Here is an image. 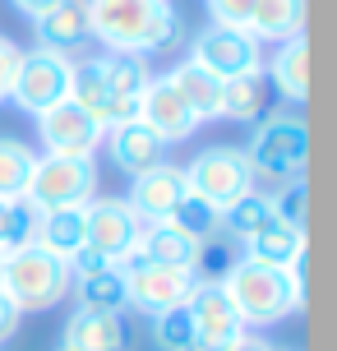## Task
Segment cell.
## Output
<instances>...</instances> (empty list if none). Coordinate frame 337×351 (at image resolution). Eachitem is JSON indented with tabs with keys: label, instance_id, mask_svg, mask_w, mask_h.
I'll return each instance as SVG.
<instances>
[{
	"label": "cell",
	"instance_id": "6da1fadb",
	"mask_svg": "<svg viewBox=\"0 0 337 351\" xmlns=\"http://www.w3.org/2000/svg\"><path fill=\"white\" fill-rule=\"evenodd\" d=\"M180 23L171 0H88V37H97L107 51L148 56L176 47Z\"/></svg>",
	"mask_w": 337,
	"mask_h": 351
},
{
	"label": "cell",
	"instance_id": "7a4b0ae2",
	"mask_svg": "<svg viewBox=\"0 0 337 351\" xmlns=\"http://www.w3.org/2000/svg\"><path fill=\"white\" fill-rule=\"evenodd\" d=\"M74 287V273L70 263L51 254V250H42L37 241L18 250H5V263H0V291L14 300L18 315H28V310H51L60 300L70 296Z\"/></svg>",
	"mask_w": 337,
	"mask_h": 351
},
{
	"label": "cell",
	"instance_id": "3957f363",
	"mask_svg": "<svg viewBox=\"0 0 337 351\" xmlns=\"http://www.w3.org/2000/svg\"><path fill=\"white\" fill-rule=\"evenodd\" d=\"M222 287H227V296H231V305H236V315H240L245 328H268V324H282L286 315L301 310V300H296L291 282H286V268L236 259L227 268Z\"/></svg>",
	"mask_w": 337,
	"mask_h": 351
},
{
	"label": "cell",
	"instance_id": "277c9868",
	"mask_svg": "<svg viewBox=\"0 0 337 351\" xmlns=\"http://www.w3.org/2000/svg\"><path fill=\"white\" fill-rule=\"evenodd\" d=\"M97 199V167L92 158H37L23 204L33 213H55V208H88Z\"/></svg>",
	"mask_w": 337,
	"mask_h": 351
},
{
	"label": "cell",
	"instance_id": "5b68a950",
	"mask_svg": "<svg viewBox=\"0 0 337 351\" xmlns=\"http://www.w3.org/2000/svg\"><path fill=\"white\" fill-rule=\"evenodd\" d=\"M305 158H310V130L301 116H268L245 148L254 180H296L305 176Z\"/></svg>",
	"mask_w": 337,
	"mask_h": 351
},
{
	"label": "cell",
	"instance_id": "8992f818",
	"mask_svg": "<svg viewBox=\"0 0 337 351\" xmlns=\"http://www.w3.org/2000/svg\"><path fill=\"white\" fill-rule=\"evenodd\" d=\"M185 185L190 194L199 199H208L217 213L236 204L240 194L254 190V171H249V162L240 148H203L190 167H185Z\"/></svg>",
	"mask_w": 337,
	"mask_h": 351
},
{
	"label": "cell",
	"instance_id": "52a82bcc",
	"mask_svg": "<svg viewBox=\"0 0 337 351\" xmlns=\"http://www.w3.org/2000/svg\"><path fill=\"white\" fill-rule=\"evenodd\" d=\"M70 97V56H55L47 47L33 51H18V70H14V88H10V102L42 116L47 106L65 102Z\"/></svg>",
	"mask_w": 337,
	"mask_h": 351
},
{
	"label": "cell",
	"instance_id": "ba28073f",
	"mask_svg": "<svg viewBox=\"0 0 337 351\" xmlns=\"http://www.w3.org/2000/svg\"><path fill=\"white\" fill-rule=\"evenodd\" d=\"M125 273V291H129V305H139L143 315H162L171 305H185L190 291H195V268H166V263H148L139 254H125L121 259Z\"/></svg>",
	"mask_w": 337,
	"mask_h": 351
},
{
	"label": "cell",
	"instance_id": "9c48e42d",
	"mask_svg": "<svg viewBox=\"0 0 337 351\" xmlns=\"http://www.w3.org/2000/svg\"><path fill=\"white\" fill-rule=\"evenodd\" d=\"M185 310L195 319V347L190 351H231L236 337L245 333V324H240V315H236V305H231L222 282H195Z\"/></svg>",
	"mask_w": 337,
	"mask_h": 351
},
{
	"label": "cell",
	"instance_id": "30bf717a",
	"mask_svg": "<svg viewBox=\"0 0 337 351\" xmlns=\"http://www.w3.org/2000/svg\"><path fill=\"white\" fill-rule=\"evenodd\" d=\"M195 65H203L208 74H217L222 84L227 79H240V74H259L264 70V51L259 42L245 33V28H208V33L195 37Z\"/></svg>",
	"mask_w": 337,
	"mask_h": 351
},
{
	"label": "cell",
	"instance_id": "8fae6325",
	"mask_svg": "<svg viewBox=\"0 0 337 351\" xmlns=\"http://www.w3.org/2000/svg\"><path fill=\"white\" fill-rule=\"evenodd\" d=\"M84 213H88V241H84V245L97 250L102 259L121 263L129 250L139 245L143 217L129 208V199H92Z\"/></svg>",
	"mask_w": 337,
	"mask_h": 351
},
{
	"label": "cell",
	"instance_id": "7c38bea8",
	"mask_svg": "<svg viewBox=\"0 0 337 351\" xmlns=\"http://www.w3.org/2000/svg\"><path fill=\"white\" fill-rule=\"evenodd\" d=\"M37 130H42L47 158H92V148L102 143V130H97L70 97L47 106V111L37 116Z\"/></svg>",
	"mask_w": 337,
	"mask_h": 351
},
{
	"label": "cell",
	"instance_id": "4fadbf2b",
	"mask_svg": "<svg viewBox=\"0 0 337 351\" xmlns=\"http://www.w3.org/2000/svg\"><path fill=\"white\" fill-rule=\"evenodd\" d=\"M134 121H143L153 134H158L162 143H176V139H190L195 134V111L185 106V97L176 93V84L162 74V79H148V88H143L139 97V116Z\"/></svg>",
	"mask_w": 337,
	"mask_h": 351
},
{
	"label": "cell",
	"instance_id": "5bb4252c",
	"mask_svg": "<svg viewBox=\"0 0 337 351\" xmlns=\"http://www.w3.org/2000/svg\"><path fill=\"white\" fill-rule=\"evenodd\" d=\"M185 194H190V185H185V167L158 162L153 171L134 176V185H129V208L139 213L143 227H148V222H166L171 208H176Z\"/></svg>",
	"mask_w": 337,
	"mask_h": 351
},
{
	"label": "cell",
	"instance_id": "9a60e30c",
	"mask_svg": "<svg viewBox=\"0 0 337 351\" xmlns=\"http://www.w3.org/2000/svg\"><path fill=\"white\" fill-rule=\"evenodd\" d=\"M97 74L107 84V97H111V111H116V125L134 121L139 116V97L153 74L143 70V56H125V51H107L97 56Z\"/></svg>",
	"mask_w": 337,
	"mask_h": 351
},
{
	"label": "cell",
	"instance_id": "2e32d148",
	"mask_svg": "<svg viewBox=\"0 0 337 351\" xmlns=\"http://www.w3.org/2000/svg\"><path fill=\"white\" fill-rule=\"evenodd\" d=\"M70 351H129V328L125 315H102V310H74L65 324V342Z\"/></svg>",
	"mask_w": 337,
	"mask_h": 351
},
{
	"label": "cell",
	"instance_id": "e0dca14e",
	"mask_svg": "<svg viewBox=\"0 0 337 351\" xmlns=\"http://www.w3.org/2000/svg\"><path fill=\"white\" fill-rule=\"evenodd\" d=\"M107 148H111V158H116L121 171L143 176L162 162V148H166V143H162L143 121H125V125H111L107 130Z\"/></svg>",
	"mask_w": 337,
	"mask_h": 351
},
{
	"label": "cell",
	"instance_id": "ac0fdd59",
	"mask_svg": "<svg viewBox=\"0 0 337 351\" xmlns=\"http://www.w3.org/2000/svg\"><path fill=\"white\" fill-rule=\"evenodd\" d=\"M33 23H37V47H47L55 56H70L88 37V0H60L55 10H47Z\"/></svg>",
	"mask_w": 337,
	"mask_h": 351
},
{
	"label": "cell",
	"instance_id": "d6986e66",
	"mask_svg": "<svg viewBox=\"0 0 337 351\" xmlns=\"http://www.w3.org/2000/svg\"><path fill=\"white\" fill-rule=\"evenodd\" d=\"M199 241H190L185 231L166 227V222H148V227L139 231V245L129 250V254H139V259L148 263H166V268H195L199 259Z\"/></svg>",
	"mask_w": 337,
	"mask_h": 351
},
{
	"label": "cell",
	"instance_id": "ffe728a7",
	"mask_svg": "<svg viewBox=\"0 0 337 351\" xmlns=\"http://www.w3.org/2000/svg\"><path fill=\"white\" fill-rule=\"evenodd\" d=\"M42 250H51L60 259H70L84 250L88 241V213L84 208H55V213H37V236H33Z\"/></svg>",
	"mask_w": 337,
	"mask_h": 351
},
{
	"label": "cell",
	"instance_id": "44dd1931",
	"mask_svg": "<svg viewBox=\"0 0 337 351\" xmlns=\"http://www.w3.org/2000/svg\"><path fill=\"white\" fill-rule=\"evenodd\" d=\"M166 79L176 84L185 106L195 111V121H217V116H222V79H217V74H208L203 65H195V60H185V65H176Z\"/></svg>",
	"mask_w": 337,
	"mask_h": 351
},
{
	"label": "cell",
	"instance_id": "7402d4cb",
	"mask_svg": "<svg viewBox=\"0 0 337 351\" xmlns=\"http://www.w3.org/2000/svg\"><path fill=\"white\" fill-rule=\"evenodd\" d=\"M273 88L286 102L305 106V97H310V42H305V33L286 37L282 51L273 56Z\"/></svg>",
	"mask_w": 337,
	"mask_h": 351
},
{
	"label": "cell",
	"instance_id": "603a6c76",
	"mask_svg": "<svg viewBox=\"0 0 337 351\" xmlns=\"http://www.w3.org/2000/svg\"><path fill=\"white\" fill-rule=\"evenodd\" d=\"M296 33H305V0H259L254 5V19H249L254 42H286Z\"/></svg>",
	"mask_w": 337,
	"mask_h": 351
},
{
	"label": "cell",
	"instance_id": "cb8c5ba5",
	"mask_svg": "<svg viewBox=\"0 0 337 351\" xmlns=\"http://www.w3.org/2000/svg\"><path fill=\"white\" fill-rule=\"evenodd\" d=\"M296 254H305V231L286 227V222H277V217H273L259 236H249V241H245V259L268 263V268H286Z\"/></svg>",
	"mask_w": 337,
	"mask_h": 351
},
{
	"label": "cell",
	"instance_id": "d4e9b609",
	"mask_svg": "<svg viewBox=\"0 0 337 351\" xmlns=\"http://www.w3.org/2000/svg\"><path fill=\"white\" fill-rule=\"evenodd\" d=\"M79 310H102V315H125L129 310L121 263H111V268L92 273V278H79Z\"/></svg>",
	"mask_w": 337,
	"mask_h": 351
},
{
	"label": "cell",
	"instance_id": "484cf974",
	"mask_svg": "<svg viewBox=\"0 0 337 351\" xmlns=\"http://www.w3.org/2000/svg\"><path fill=\"white\" fill-rule=\"evenodd\" d=\"M264 111H268L264 70L240 74V79H227V84H222V116H231V121H264Z\"/></svg>",
	"mask_w": 337,
	"mask_h": 351
},
{
	"label": "cell",
	"instance_id": "4316f807",
	"mask_svg": "<svg viewBox=\"0 0 337 351\" xmlns=\"http://www.w3.org/2000/svg\"><path fill=\"white\" fill-rule=\"evenodd\" d=\"M268 222H273V199H268V194H259V190L240 194L236 204H227V208H222V231H227V236H236L240 245H245L249 236H259Z\"/></svg>",
	"mask_w": 337,
	"mask_h": 351
},
{
	"label": "cell",
	"instance_id": "83f0119b",
	"mask_svg": "<svg viewBox=\"0 0 337 351\" xmlns=\"http://www.w3.org/2000/svg\"><path fill=\"white\" fill-rule=\"evenodd\" d=\"M166 227H176V231H185L190 241H213L217 231H222V213L208 204V199H199V194H185L176 208H171V217H166Z\"/></svg>",
	"mask_w": 337,
	"mask_h": 351
},
{
	"label": "cell",
	"instance_id": "f1b7e54d",
	"mask_svg": "<svg viewBox=\"0 0 337 351\" xmlns=\"http://www.w3.org/2000/svg\"><path fill=\"white\" fill-rule=\"evenodd\" d=\"M37 153L18 139H0V199H23Z\"/></svg>",
	"mask_w": 337,
	"mask_h": 351
},
{
	"label": "cell",
	"instance_id": "f546056e",
	"mask_svg": "<svg viewBox=\"0 0 337 351\" xmlns=\"http://www.w3.org/2000/svg\"><path fill=\"white\" fill-rule=\"evenodd\" d=\"M153 342L162 351H190L195 347V319L185 305H171V310H162L153 315Z\"/></svg>",
	"mask_w": 337,
	"mask_h": 351
},
{
	"label": "cell",
	"instance_id": "4dcf8cb0",
	"mask_svg": "<svg viewBox=\"0 0 337 351\" xmlns=\"http://www.w3.org/2000/svg\"><path fill=\"white\" fill-rule=\"evenodd\" d=\"M37 236V213L23 199H0V250H18Z\"/></svg>",
	"mask_w": 337,
	"mask_h": 351
},
{
	"label": "cell",
	"instance_id": "1f68e13d",
	"mask_svg": "<svg viewBox=\"0 0 337 351\" xmlns=\"http://www.w3.org/2000/svg\"><path fill=\"white\" fill-rule=\"evenodd\" d=\"M305 213H310L305 176L282 180V190H277V199H273V217H277V222H286V227H296V231H305Z\"/></svg>",
	"mask_w": 337,
	"mask_h": 351
},
{
	"label": "cell",
	"instance_id": "d6a6232c",
	"mask_svg": "<svg viewBox=\"0 0 337 351\" xmlns=\"http://www.w3.org/2000/svg\"><path fill=\"white\" fill-rule=\"evenodd\" d=\"M254 5H259V0H208V14H213L217 28H245L249 33Z\"/></svg>",
	"mask_w": 337,
	"mask_h": 351
},
{
	"label": "cell",
	"instance_id": "836d02e7",
	"mask_svg": "<svg viewBox=\"0 0 337 351\" xmlns=\"http://www.w3.org/2000/svg\"><path fill=\"white\" fill-rule=\"evenodd\" d=\"M14 70H18V47L10 37H0V102H5L10 88H14Z\"/></svg>",
	"mask_w": 337,
	"mask_h": 351
},
{
	"label": "cell",
	"instance_id": "e575fe53",
	"mask_svg": "<svg viewBox=\"0 0 337 351\" xmlns=\"http://www.w3.org/2000/svg\"><path fill=\"white\" fill-rule=\"evenodd\" d=\"M18 319H23V315L14 310V300L0 291V342H10V337L18 333Z\"/></svg>",
	"mask_w": 337,
	"mask_h": 351
},
{
	"label": "cell",
	"instance_id": "d590c367",
	"mask_svg": "<svg viewBox=\"0 0 337 351\" xmlns=\"http://www.w3.org/2000/svg\"><path fill=\"white\" fill-rule=\"evenodd\" d=\"M231 351H282V347H277V342H268L264 333H249V328H245V333L236 337V347H231Z\"/></svg>",
	"mask_w": 337,
	"mask_h": 351
},
{
	"label": "cell",
	"instance_id": "8d00e7d4",
	"mask_svg": "<svg viewBox=\"0 0 337 351\" xmlns=\"http://www.w3.org/2000/svg\"><path fill=\"white\" fill-rule=\"evenodd\" d=\"M55 5H60V0H14V10L28 14V19H42L47 10H55Z\"/></svg>",
	"mask_w": 337,
	"mask_h": 351
},
{
	"label": "cell",
	"instance_id": "74e56055",
	"mask_svg": "<svg viewBox=\"0 0 337 351\" xmlns=\"http://www.w3.org/2000/svg\"><path fill=\"white\" fill-rule=\"evenodd\" d=\"M0 263H5V250H0Z\"/></svg>",
	"mask_w": 337,
	"mask_h": 351
},
{
	"label": "cell",
	"instance_id": "f35d334b",
	"mask_svg": "<svg viewBox=\"0 0 337 351\" xmlns=\"http://www.w3.org/2000/svg\"><path fill=\"white\" fill-rule=\"evenodd\" d=\"M55 351H70V347H55Z\"/></svg>",
	"mask_w": 337,
	"mask_h": 351
}]
</instances>
